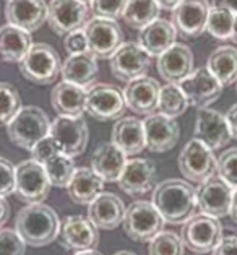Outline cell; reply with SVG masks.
<instances>
[{
  "label": "cell",
  "instance_id": "cell-1",
  "mask_svg": "<svg viewBox=\"0 0 237 255\" xmlns=\"http://www.w3.org/2000/svg\"><path fill=\"white\" fill-rule=\"evenodd\" d=\"M151 203L163 216L164 223L184 225L195 215L197 190L184 179H166L153 189Z\"/></svg>",
  "mask_w": 237,
  "mask_h": 255
},
{
  "label": "cell",
  "instance_id": "cell-2",
  "mask_svg": "<svg viewBox=\"0 0 237 255\" xmlns=\"http://www.w3.org/2000/svg\"><path fill=\"white\" fill-rule=\"evenodd\" d=\"M15 231L29 247L49 246L59 238V215L44 203L26 205L16 213Z\"/></svg>",
  "mask_w": 237,
  "mask_h": 255
},
{
  "label": "cell",
  "instance_id": "cell-3",
  "mask_svg": "<svg viewBox=\"0 0 237 255\" xmlns=\"http://www.w3.org/2000/svg\"><path fill=\"white\" fill-rule=\"evenodd\" d=\"M51 121L49 116L37 106H23L7 126L10 141L18 148L31 151L37 141L49 135Z\"/></svg>",
  "mask_w": 237,
  "mask_h": 255
},
{
  "label": "cell",
  "instance_id": "cell-4",
  "mask_svg": "<svg viewBox=\"0 0 237 255\" xmlns=\"http://www.w3.org/2000/svg\"><path fill=\"white\" fill-rule=\"evenodd\" d=\"M24 80L37 86H46L59 78L62 70L60 55L46 42H36L18 64Z\"/></svg>",
  "mask_w": 237,
  "mask_h": 255
},
{
  "label": "cell",
  "instance_id": "cell-5",
  "mask_svg": "<svg viewBox=\"0 0 237 255\" xmlns=\"http://www.w3.org/2000/svg\"><path fill=\"white\" fill-rule=\"evenodd\" d=\"M122 228L135 242H149L164 228V220L151 202L136 200L125 208Z\"/></svg>",
  "mask_w": 237,
  "mask_h": 255
},
{
  "label": "cell",
  "instance_id": "cell-6",
  "mask_svg": "<svg viewBox=\"0 0 237 255\" xmlns=\"http://www.w3.org/2000/svg\"><path fill=\"white\" fill-rule=\"evenodd\" d=\"M177 166L187 182H195L200 185L216 174L215 151L210 150L200 140L192 138L180 150Z\"/></svg>",
  "mask_w": 237,
  "mask_h": 255
},
{
  "label": "cell",
  "instance_id": "cell-7",
  "mask_svg": "<svg viewBox=\"0 0 237 255\" xmlns=\"http://www.w3.org/2000/svg\"><path fill=\"white\" fill-rule=\"evenodd\" d=\"M125 99L123 93L114 85L95 83L86 88V109L93 119L99 122L118 121L125 113Z\"/></svg>",
  "mask_w": 237,
  "mask_h": 255
},
{
  "label": "cell",
  "instance_id": "cell-8",
  "mask_svg": "<svg viewBox=\"0 0 237 255\" xmlns=\"http://www.w3.org/2000/svg\"><path fill=\"white\" fill-rule=\"evenodd\" d=\"M180 238L185 247L195 254H210L223 239V226L220 220L208 215H193L184 223Z\"/></svg>",
  "mask_w": 237,
  "mask_h": 255
},
{
  "label": "cell",
  "instance_id": "cell-9",
  "mask_svg": "<svg viewBox=\"0 0 237 255\" xmlns=\"http://www.w3.org/2000/svg\"><path fill=\"white\" fill-rule=\"evenodd\" d=\"M83 29L88 41V52L96 59H111L123 44V31L114 20L93 16Z\"/></svg>",
  "mask_w": 237,
  "mask_h": 255
},
{
  "label": "cell",
  "instance_id": "cell-10",
  "mask_svg": "<svg viewBox=\"0 0 237 255\" xmlns=\"http://www.w3.org/2000/svg\"><path fill=\"white\" fill-rule=\"evenodd\" d=\"M16 180H15V194L18 198L28 205L42 203L51 192V182L47 179L44 166L34 159L21 161L16 166Z\"/></svg>",
  "mask_w": 237,
  "mask_h": 255
},
{
  "label": "cell",
  "instance_id": "cell-11",
  "mask_svg": "<svg viewBox=\"0 0 237 255\" xmlns=\"http://www.w3.org/2000/svg\"><path fill=\"white\" fill-rule=\"evenodd\" d=\"M49 135L57 141L62 154L75 158L83 154L88 146L90 132L85 117H55Z\"/></svg>",
  "mask_w": 237,
  "mask_h": 255
},
{
  "label": "cell",
  "instance_id": "cell-12",
  "mask_svg": "<svg viewBox=\"0 0 237 255\" xmlns=\"http://www.w3.org/2000/svg\"><path fill=\"white\" fill-rule=\"evenodd\" d=\"M88 20V3L82 0H51L47 3V24L57 36L85 28Z\"/></svg>",
  "mask_w": 237,
  "mask_h": 255
},
{
  "label": "cell",
  "instance_id": "cell-13",
  "mask_svg": "<svg viewBox=\"0 0 237 255\" xmlns=\"http://www.w3.org/2000/svg\"><path fill=\"white\" fill-rule=\"evenodd\" d=\"M111 72L117 80L128 83L132 80L146 77L151 67V55L143 49L138 42H123L109 59Z\"/></svg>",
  "mask_w": 237,
  "mask_h": 255
},
{
  "label": "cell",
  "instance_id": "cell-14",
  "mask_svg": "<svg viewBox=\"0 0 237 255\" xmlns=\"http://www.w3.org/2000/svg\"><path fill=\"white\" fill-rule=\"evenodd\" d=\"M59 244L67 251L86 252L96 251L99 244V231L83 215H70L62 220L59 231Z\"/></svg>",
  "mask_w": 237,
  "mask_h": 255
},
{
  "label": "cell",
  "instance_id": "cell-15",
  "mask_svg": "<svg viewBox=\"0 0 237 255\" xmlns=\"http://www.w3.org/2000/svg\"><path fill=\"white\" fill-rule=\"evenodd\" d=\"M179 86L184 91L189 104L197 109L210 108L211 104L220 99L223 93L221 83L211 75V72L207 67H200L193 70L189 77L179 83Z\"/></svg>",
  "mask_w": 237,
  "mask_h": 255
},
{
  "label": "cell",
  "instance_id": "cell-16",
  "mask_svg": "<svg viewBox=\"0 0 237 255\" xmlns=\"http://www.w3.org/2000/svg\"><path fill=\"white\" fill-rule=\"evenodd\" d=\"M193 135H195L193 138L200 140L213 151L226 146L233 138L226 116H223L220 111L211 108L197 109Z\"/></svg>",
  "mask_w": 237,
  "mask_h": 255
},
{
  "label": "cell",
  "instance_id": "cell-17",
  "mask_svg": "<svg viewBox=\"0 0 237 255\" xmlns=\"http://www.w3.org/2000/svg\"><path fill=\"white\" fill-rule=\"evenodd\" d=\"M210 8L208 0H182L172 10L171 23L184 38H198L207 31Z\"/></svg>",
  "mask_w": 237,
  "mask_h": 255
},
{
  "label": "cell",
  "instance_id": "cell-18",
  "mask_svg": "<svg viewBox=\"0 0 237 255\" xmlns=\"http://www.w3.org/2000/svg\"><path fill=\"white\" fill-rule=\"evenodd\" d=\"M233 189L218 176L205 180L197 189V207L203 215L213 216L216 220L229 215Z\"/></svg>",
  "mask_w": 237,
  "mask_h": 255
},
{
  "label": "cell",
  "instance_id": "cell-19",
  "mask_svg": "<svg viewBox=\"0 0 237 255\" xmlns=\"http://www.w3.org/2000/svg\"><path fill=\"white\" fill-rule=\"evenodd\" d=\"M146 138V150L151 153L171 151L180 138V128L176 119L166 117L159 113L146 116L143 121Z\"/></svg>",
  "mask_w": 237,
  "mask_h": 255
},
{
  "label": "cell",
  "instance_id": "cell-20",
  "mask_svg": "<svg viewBox=\"0 0 237 255\" xmlns=\"http://www.w3.org/2000/svg\"><path fill=\"white\" fill-rule=\"evenodd\" d=\"M125 106L136 116H151L158 111L161 85L151 77H141L128 82L122 90Z\"/></svg>",
  "mask_w": 237,
  "mask_h": 255
},
{
  "label": "cell",
  "instance_id": "cell-21",
  "mask_svg": "<svg viewBox=\"0 0 237 255\" xmlns=\"http://www.w3.org/2000/svg\"><path fill=\"white\" fill-rule=\"evenodd\" d=\"M118 189L127 195H143L156 187V166L151 159H127L117 180Z\"/></svg>",
  "mask_w": 237,
  "mask_h": 255
},
{
  "label": "cell",
  "instance_id": "cell-22",
  "mask_svg": "<svg viewBox=\"0 0 237 255\" xmlns=\"http://www.w3.org/2000/svg\"><path fill=\"white\" fill-rule=\"evenodd\" d=\"M156 68L166 83L179 85L193 72V52L184 42H176L159 55Z\"/></svg>",
  "mask_w": 237,
  "mask_h": 255
},
{
  "label": "cell",
  "instance_id": "cell-23",
  "mask_svg": "<svg viewBox=\"0 0 237 255\" xmlns=\"http://www.w3.org/2000/svg\"><path fill=\"white\" fill-rule=\"evenodd\" d=\"M5 18L8 24L34 33L47 23L46 0H7Z\"/></svg>",
  "mask_w": 237,
  "mask_h": 255
},
{
  "label": "cell",
  "instance_id": "cell-24",
  "mask_svg": "<svg viewBox=\"0 0 237 255\" xmlns=\"http://www.w3.org/2000/svg\"><path fill=\"white\" fill-rule=\"evenodd\" d=\"M125 208V203L118 195L103 192L88 205V218L98 229L112 231L122 225Z\"/></svg>",
  "mask_w": 237,
  "mask_h": 255
},
{
  "label": "cell",
  "instance_id": "cell-25",
  "mask_svg": "<svg viewBox=\"0 0 237 255\" xmlns=\"http://www.w3.org/2000/svg\"><path fill=\"white\" fill-rule=\"evenodd\" d=\"M111 143L127 158L138 156L146 148L143 121L136 119V117H120L112 127Z\"/></svg>",
  "mask_w": 237,
  "mask_h": 255
},
{
  "label": "cell",
  "instance_id": "cell-26",
  "mask_svg": "<svg viewBox=\"0 0 237 255\" xmlns=\"http://www.w3.org/2000/svg\"><path fill=\"white\" fill-rule=\"evenodd\" d=\"M51 106L60 117H82L86 109V88L62 80L51 91Z\"/></svg>",
  "mask_w": 237,
  "mask_h": 255
},
{
  "label": "cell",
  "instance_id": "cell-27",
  "mask_svg": "<svg viewBox=\"0 0 237 255\" xmlns=\"http://www.w3.org/2000/svg\"><path fill=\"white\" fill-rule=\"evenodd\" d=\"M177 31L172 26L171 21L161 20L149 23L148 26L140 29L138 33V44L151 55V57H159L166 52L171 46L176 44Z\"/></svg>",
  "mask_w": 237,
  "mask_h": 255
},
{
  "label": "cell",
  "instance_id": "cell-28",
  "mask_svg": "<svg viewBox=\"0 0 237 255\" xmlns=\"http://www.w3.org/2000/svg\"><path fill=\"white\" fill-rule=\"evenodd\" d=\"M98 73V59L90 52L68 55L64 64H62L60 70L64 82L82 86V88H90L91 85H95Z\"/></svg>",
  "mask_w": 237,
  "mask_h": 255
},
{
  "label": "cell",
  "instance_id": "cell-29",
  "mask_svg": "<svg viewBox=\"0 0 237 255\" xmlns=\"http://www.w3.org/2000/svg\"><path fill=\"white\" fill-rule=\"evenodd\" d=\"M103 192L104 180L91 167H77L70 184L67 185L68 197L77 205H90Z\"/></svg>",
  "mask_w": 237,
  "mask_h": 255
},
{
  "label": "cell",
  "instance_id": "cell-30",
  "mask_svg": "<svg viewBox=\"0 0 237 255\" xmlns=\"http://www.w3.org/2000/svg\"><path fill=\"white\" fill-rule=\"evenodd\" d=\"M127 163V156L112 143L99 145L91 156V169L104 182H117Z\"/></svg>",
  "mask_w": 237,
  "mask_h": 255
},
{
  "label": "cell",
  "instance_id": "cell-31",
  "mask_svg": "<svg viewBox=\"0 0 237 255\" xmlns=\"http://www.w3.org/2000/svg\"><path fill=\"white\" fill-rule=\"evenodd\" d=\"M31 33L11 24L0 26V60L7 64H20L33 46Z\"/></svg>",
  "mask_w": 237,
  "mask_h": 255
},
{
  "label": "cell",
  "instance_id": "cell-32",
  "mask_svg": "<svg viewBox=\"0 0 237 255\" xmlns=\"http://www.w3.org/2000/svg\"><path fill=\"white\" fill-rule=\"evenodd\" d=\"M207 68L221 86H229L237 82V47L220 46L210 54Z\"/></svg>",
  "mask_w": 237,
  "mask_h": 255
},
{
  "label": "cell",
  "instance_id": "cell-33",
  "mask_svg": "<svg viewBox=\"0 0 237 255\" xmlns=\"http://www.w3.org/2000/svg\"><path fill=\"white\" fill-rule=\"evenodd\" d=\"M161 7L156 0H128L123 10V21L133 29H143L159 18Z\"/></svg>",
  "mask_w": 237,
  "mask_h": 255
},
{
  "label": "cell",
  "instance_id": "cell-34",
  "mask_svg": "<svg viewBox=\"0 0 237 255\" xmlns=\"http://www.w3.org/2000/svg\"><path fill=\"white\" fill-rule=\"evenodd\" d=\"M189 101L184 95V91L180 90L179 85L166 83L164 86H161L159 93V101H158V113L163 114L171 119H177L182 114H185V111L189 109Z\"/></svg>",
  "mask_w": 237,
  "mask_h": 255
},
{
  "label": "cell",
  "instance_id": "cell-35",
  "mask_svg": "<svg viewBox=\"0 0 237 255\" xmlns=\"http://www.w3.org/2000/svg\"><path fill=\"white\" fill-rule=\"evenodd\" d=\"M44 169L47 174V179L52 187H65L70 184L77 166L73 163V158L67 156V154H59V156L52 158L44 164Z\"/></svg>",
  "mask_w": 237,
  "mask_h": 255
},
{
  "label": "cell",
  "instance_id": "cell-36",
  "mask_svg": "<svg viewBox=\"0 0 237 255\" xmlns=\"http://www.w3.org/2000/svg\"><path fill=\"white\" fill-rule=\"evenodd\" d=\"M234 16L236 15L231 10L211 5L207 20V31L213 38L220 41L231 39V36H233V26H234Z\"/></svg>",
  "mask_w": 237,
  "mask_h": 255
},
{
  "label": "cell",
  "instance_id": "cell-37",
  "mask_svg": "<svg viewBox=\"0 0 237 255\" xmlns=\"http://www.w3.org/2000/svg\"><path fill=\"white\" fill-rule=\"evenodd\" d=\"M23 108L18 90L8 82H0V127H7Z\"/></svg>",
  "mask_w": 237,
  "mask_h": 255
},
{
  "label": "cell",
  "instance_id": "cell-38",
  "mask_svg": "<svg viewBox=\"0 0 237 255\" xmlns=\"http://www.w3.org/2000/svg\"><path fill=\"white\" fill-rule=\"evenodd\" d=\"M182 238L176 233L161 231L148 242V255H184Z\"/></svg>",
  "mask_w": 237,
  "mask_h": 255
},
{
  "label": "cell",
  "instance_id": "cell-39",
  "mask_svg": "<svg viewBox=\"0 0 237 255\" xmlns=\"http://www.w3.org/2000/svg\"><path fill=\"white\" fill-rule=\"evenodd\" d=\"M216 174L233 190L237 189V146L223 151L216 159Z\"/></svg>",
  "mask_w": 237,
  "mask_h": 255
},
{
  "label": "cell",
  "instance_id": "cell-40",
  "mask_svg": "<svg viewBox=\"0 0 237 255\" xmlns=\"http://www.w3.org/2000/svg\"><path fill=\"white\" fill-rule=\"evenodd\" d=\"M127 2L128 0H93L90 3V10L96 18L117 21V18H122Z\"/></svg>",
  "mask_w": 237,
  "mask_h": 255
},
{
  "label": "cell",
  "instance_id": "cell-41",
  "mask_svg": "<svg viewBox=\"0 0 237 255\" xmlns=\"http://www.w3.org/2000/svg\"><path fill=\"white\" fill-rule=\"evenodd\" d=\"M26 244L15 229L0 228V255H24Z\"/></svg>",
  "mask_w": 237,
  "mask_h": 255
},
{
  "label": "cell",
  "instance_id": "cell-42",
  "mask_svg": "<svg viewBox=\"0 0 237 255\" xmlns=\"http://www.w3.org/2000/svg\"><path fill=\"white\" fill-rule=\"evenodd\" d=\"M59 154H62V151L57 145V141H55L51 135H47L33 146V150H31V159H34L44 166L47 161L59 156Z\"/></svg>",
  "mask_w": 237,
  "mask_h": 255
},
{
  "label": "cell",
  "instance_id": "cell-43",
  "mask_svg": "<svg viewBox=\"0 0 237 255\" xmlns=\"http://www.w3.org/2000/svg\"><path fill=\"white\" fill-rule=\"evenodd\" d=\"M16 166L10 159L0 156V197L11 195L15 192Z\"/></svg>",
  "mask_w": 237,
  "mask_h": 255
},
{
  "label": "cell",
  "instance_id": "cell-44",
  "mask_svg": "<svg viewBox=\"0 0 237 255\" xmlns=\"http://www.w3.org/2000/svg\"><path fill=\"white\" fill-rule=\"evenodd\" d=\"M64 47L68 55L88 52V41H86L85 29H77L64 36Z\"/></svg>",
  "mask_w": 237,
  "mask_h": 255
},
{
  "label": "cell",
  "instance_id": "cell-45",
  "mask_svg": "<svg viewBox=\"0 0 237 255\" xmlns=\"http://www.w3.org/2000/svg\"><path fill=\"white\" fill-rule=\"evenodd\" d=\"M213 255H237V234L223 236L221 242L213 251Z\"/></svg>",
  "mask_w": 237,
  "mask_h": 255
},
{
  "label": "cell",
  "instance_id": "cell-46",
  "mask_svg": "<svg viewBox=\"0 0 237 255\" xmlns=\"http://www.w3.org/2000/svg\"><path fill=\"white\" fill-rule=\"evenodd\" d=\"M224 116H226L228 126L231 130V136H233L234 140H237V104L231 106V108L228 109V113Z\"/></svg>",
  "mask_w": 237,
  "mask_h": 255
},
{
  "label": "cell",
  "instance_id": "cell-47",
  "mask_svg": "<svg viewBox=\"0 0 237 255\" xmlns=\"http://www.w3.org/2000/svg\"><path fill=\"white\" fill-rule=\"evenodd\" d=\"M10 218V205L5 197H0V228L8 221Z\"/></svg>",
  "mask_w": 237,
  "mask_h": 255
},
{
  "label": "cell",
  "instance_id": "cell-48",
  "mask_svg": "<svg viewBox=\"0 0 237 255\" xmlns=\"http://www.w3.org/2000/svg\"><path fill=\"white\" fill-rule=\"evenodd\" d=\"M213 5L216 7H223L233 11L234 15H237V0H215Z\"/></svg>",
  "mask_w": 237,
  "mask_h": 255
},
{
  "label": "cell",
  "instance_id": "cell-49",
  "mask_svg": "<svg viewBox=\"0 0 237 255\" xmlns=\"http://www.w3.org/2000/svg\"><path fill=\"white\" fill-rule=\"evenodd\" d=\"M229 216L236 225H237V189L233 192V200H231V208H229Z\"/></svg>",
  "mask_w": 237,
  "mask_h": 255
},
{
  "label": "cell",
  "instance_id": "cell-50",
  "mask_svg": "<svg viewBox=\"0 0 237 255\" xmlns=\"http://www.w3.org/2000/svg\"><path fill=\"white\" fill-rule=\"evenodd\" d=\"M156 2H158V5H159L161 8H164V10H174L180 2H182V0H156Z\"/></svg>",
  "mask_w": 237,
  "mask_h": 255
},
{
  "label": "cell",
  "instance_id": "cell-51",
  "mask_svg": "<svg viewBox=\"0 0 237 255\" xmlns=\"http://www.w3.org/2000/svg\"><path fill=\"white\" fill-rule=\"evenodd\" d=\"M231 41L237 44V15L234 16V26H233V36H231Z\"/></svg>",
  "mask_w": 237,
  "mask_h": 255
},
{
  "label": "cell",
  "instance_id": "cell-52",
  "mask_svg": "<svg viewBox=\"0 0 237 255\" xmlns=\"http://www.w3.org/2000/svg\"><path fill=\"white\" fill-rule=\"evenodd\" d=\"M75 255H103V254H99L96 251H86V252H77Z\"/></svg>",
  "mask_w": 237,
  "mask_h": 255
},
{
  "label": "cell",
  "instance_id": "cell-53",
  "mask_svg": "<svg viewBox=\"0 0 237 255\" xmlns=\"http://www.w3.org/2000/svg\"><path fill=\"white\" fill-rule=\"evenodd\" d=\"M114 255H136V254L132 252V251H118V252H116Z\"/></svg>",
  "mask_w": 237,
  "mask_h": 255
},
{
  "label": "cell",
  "instance_id": "cell-54",
  "mask_svg": "<svg viewBox=\"0 0 237 255\" xmlns=\"http://www.w3.org/2000/svg\"><path fill=\"white\" fill-rule=\"evenodd\" d=\"M82 2H85V3H91L93 0H82Z\"/></svg>",
  "mask_w": 237,
  "mask_h": 255
},
{
  "label": "cell",
  "instance_id": "cell-55",
  "mask_svg": "<svg viewBox=\"0 0 237 255\" xmlns=\"http://www.w3.org/2000/svg\"><path fill=\"white\" fill-rule=\"evenodd\" d=\"M236 91H237V82H236Z\"/></svg>",
  "mask_w": 237,
  "mask_h": 255
}]
</instances>
